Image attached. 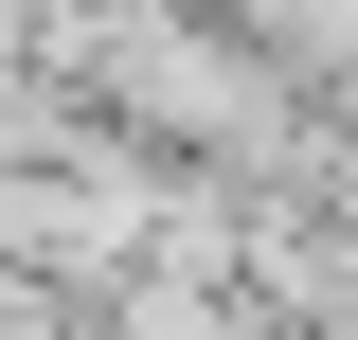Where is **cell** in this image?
I'll return each mask as SVG.
<instances>
[{"mask_svg": "<svg viewBox=\"0 0 358 340\" xmlns=\"http://www.w3.org/2000/svg\"><path fill=\"white\" fill-rule=\"evenodd\" d=\"M251 269L305 304V340H358V215H322V233H251Z\"/></svg>", "mask_w": 358, "mask_h": 340, "instance_id": "7a4b0ae2", "label": "cell"}, {"mask_svg": "<svg viewBox=\"0 0 358 340\" xmlns=\"http://www.w3.org/2000/svg\"><path fill=\"white\" fill-rule=\"evenodd\" d=\"M90 90H108L126 162H215V179H287L305 162V72L251 18H215V0H108Z\"/></svg>", "mask_w": 358, "mask_h": 340, "instance_id": "6da1fadb", "label": "cell"}]
</instances>
